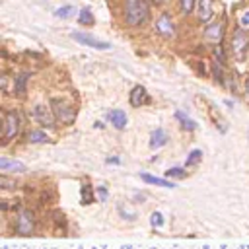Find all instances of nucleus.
Segmentation results:
<instances>
[{
    "label": "nucleus",
    "mask_w": 249,
    "mask_h": 249,
    "mask_svg": "<svg viewBox=\"0 0 249 249\" xmlns=\"http://www.w3.org/2000/svg\"><path fill=\"white\" fill-rule=\"evenodd\" d=\"M51 109H53L56 121H60V123H64V124H70V123H74V119H76V109H74L68 101H64V99L53 97V99H51Z\"/></svg>",
    "instance_id": "f03ea898"
},
{
    "label": "nucleus",
    "mask_w": 249,
    "mask_h": 249,
    "mask_svg": "<svg viewBox=\"0 0 249 249\" xmlns=\"http://www.w3.org/2000/svg\"><path fill=\"white\" fill-rule=\"evenodd\" d=\"M156 31H158V35H161L163 39L175 37V23H173V19H171L169 14H161V16L158 18V21H156Z\"/></svg>",
    "instance_id": "423d86ee"
},
{
    "label": "nucleus",
    "mask_w": 249,
    "mask_h": 249,
    "mask_svg": "<svg viewBox=\"0 0 249 249\" xmlns=\"http://www.w3.org/2000/svg\"><path fill=\"white\" fill-rule=\"evenodd\" d=\"M142 179L150 185H158V187H165V189H173L175 185L167 179H160V177H154V175H148V173H142Z\"/></svg>",
    "instance_id": "2eb2a0df"
},
{
    "label": "nucleus",
    "mask_w": 249,
    "mask_h": 249,
    "mask_svg": "<svg viewBox=\"0 0 249 249\" xmlns=\"http://www.w3.org/2000/svg\"><path fill=\"white\" fill-rule=\"evenodd\" d=\"M222 35H224V21L212 23V25H208V27L204 29V37H206V39H210V41H216V43H220Z\"/></svg>",
    "instance_id": "f8f14e48"
},
{
    "label": "nucleus",
    "mask_w": 249,
    "mask_h": 249,
    "mask_svg": "<svg viewBox=\"0 0 249 249\" xmlns=\"http://www.w3.org/2000/svg\"><path fill=\"white\" fill-rule=\"evenodd\" d=\"M19 124H21L19 113H18L16 109H8V111L4 113V136H2V138H4V144L18 136Z\"/></svg>",
    "instance_id": "7ed1b4c3"
},
{
    "label": "nucleus",
    "mask_w": 249,
    "mask_h": 249,
    "mask_svg": "<svg viewBox=\"0 0 249 249\" xmlns=\"http://www.w3.org/2000/svg\"><path fill=\"white\" fill-rule=\"evenodd\" d=\"M68 14H72V6H62V8H58L54 12L56 18H68Z\"/></svg>",
    "instance_id": "b1692460"
},
{
    "label": "nucleus",
    "mask_w": 249,
    "mask_h": 249,
    "mask_svg": "<svg viewBox=\"0 0 249 249\" xmlns=\"http://www.w3.org/2000/svg\"><path fill=\"white\" fill-rule=\"evenodd\" d=\"M196 16L202 23L210 21L214 16V8H212V0H198L196 2Z\"/></svg>",
    "instance_id": "1a4fd4ad"
},
{
    "label": "nucleus",
    "mask_w": 249,
    "mask_h": 249,
    "mask_svg": "<svg viewBox=\"0 0 249 249\" xmlns=\"http://www.w3.org/2000/svg\"><path fill=\"white\" fill-rule=\"evenodd\" d=\"M152 4H161V0H150Z\"/></svg>",
    "instance_id": "c85d7f7f"
},
{
    "label": "nucleus",
    "mask_w": 249,
    "mask_h": 249,
    "mask_svg": "<svg viewBox=\"0 0 249 249\" xmlns=\"http://www.w3.org/2000/svg\"><path fill=\"white\" fill-rule=\"evenodd\" d=\"M99 196H101V200H105V196H107V193H105V189H99Z\"/></svg>",
    "instance_id": "cd10ccee"
},
{
    "label": "nucleus",
    "mask_w": 249,
    "mask_h": 249,
    "mask_svg": "<svg viewBox=\"0 0 249 249\" xmlns=\"http://www.w3.org/2000/svg\"><path fill=\"white\" fill-rule=\"evenodd\" d=\"M195 2H196V0H181V12H183L185 16H189V14L193 12V8H195Z\"/></svg>",
    "instance_id": "412c9836"
},
{
    "label": "nucleus",
    "mask_w": 249,
    "mask_h": 249,
    "mask_svg": "<svg viewBox=\"0 0 249 249\" xmlns=\"http://www.w3.org/2000/svg\"><path fill=\"white\" fill-rule=\"evenodd\" d=\"M33 117H35V121L41 126H54V121H56L53 109L51 107H45V105H37L33 109Z\"/></svg>",
    "instance_id": "0eeeda50"
},
{
    "label": "nucleus",
    "mask_w": 249,
    "mask_h": 249,
    "mask_svg": "<svg viewBox=\"0 0 249 249\" xmlns=\"http://www.w3.org/2000/svg\"><path fill=\"white\" fill-rule=\"evenodd\" d=\"M167 177H177V179H183V177H187V171H183L181 167H173V169H169V171H167Z\"/></svg>",
    "instance_id": "5701e85b"
},
{
    "label": "nucleus",
    "mask_w": 249,
    "mask_h": 249,
    "mask_svg": "<svg viewBox=\"0 0 249 249\" xmlns=\"http://www.w3.org/2000/svg\"><path fill=\"white\" fill-rule=\"evenodd\" d=\"M25 84H27V74H19L16 78V93H25Z\"/></svg>",
    "instance_id": "a211bd4d"
},
{
    "label": "nucleus",
    "mask_w": 249,
    "mask_h": 249,
    "mask_svg": "<svg viewBox=\"0 0 249 249\" xmlns=\"http://www.w3.org/2000/svg\"><path fill=\"white\" fill-rule=\"evenodd\" d=\"M200 158H202V152H200V150H193V152L189 154V158H187V163H185V165H195V163H198V161H200Z\"/></svg>",
    "instance_id": "aec40b11"
},
{
    "label": "nucleus",
    "mask_w": 249,
    "mask_h": 249,
    "mask_svg": "<svg viewBox=\"0 0 249 249\" xmlns=\"http://www.w3.org/2000/svg\"><path fill=\"white\" fill-rule=\"evenodd\" d=\"M150 19V6L146 0H126L124 2V21L130 27H140Z\"/></svg>",
    "instance_id": "f257e3e1"
},
{
    "label": "nucleus",
    "mask_w": 249,
    "mask_h": 249,
    "mask_svg": "<svg viewBox=\"0 0 249 249\" xmlns=\"http://www.w3.org/2000/svg\"><path fill=\"white\" fill-rule=\"evenodd\" d=\"M70 37H72L74 41H78V43H82V45H86V47H93V49H97V51H107V49H111V43L101 41V39H97V37H91V35H88V33H80V31L76 33V31H72Z\"/></svg>",
    "instance_id": "39448f33"
},
{
    "label": "nucleus",
    "mask_w": 249,
    "mask_h": 249,
    "mask_svg": "<svg viewBox=\"0 0 249 249\" xmlns=\"http://www.w3.org/2000/svg\"><path fill=\"white\" fill-rule=\"evenodd\" d=\"M35 230V218L31 214V210L21 208L16 216V233L18 235H31Z\"/></svg>",
    "instance_id": "20e7f679"
},
{
    "label": "nucleus",
    "mask_w": 249,
    "mask_h": 249,
    "mask_svg": "<svg viewBox=\"0 0 249 249\" xmlns=\"http://www.w3.org/2000/svg\"><path fill=\"white\" fill-rule=\"evenodd\" d=\"M150 222H152V226H161V222H163V220H161V214H160V212H154Z\"/></svg>",
    "instance_id": "bb28decb"
},
{
    "label": "nucleus",
    "mask_w": 249,
    "mask_h": 249,
    "mask_svg": "<svg viewBox=\"0 0 249 249\" xmlns=\"http://www.w3.org/2000/svg\"><path fill=\"white\" fill-rule=\"evenodd\" d=\"M82 202H84V204L93 202V189H91L89 185H84V187H82Z\"/></svg>",
    "instance_id": "6ab92c4d"
},
{
    "label": "nucleus",
    "mask_w": 249,
    "mask_h": 249,
    "mask_svg": "<svg viewBox=\"0 0 249 249\" xmlns=\"http://www.w3.org/2000/svg\"><path fill=\"white\" fill-rule=\"evenodd\" d=\"M247 47H249V37L245 35V31L237 29L233 33V37H231V51H233V54L243 56V53L247 51Z\"/></svg>",
    "instance_id": "6e6552de"
},
{
    "label": "nucleus",
    "mask_w": 249,
    "mask_h": 249,
    "mask_svg": "<svg viewBox=\"0 0 249 249\" xmlns=\"http://www.w3.org/2000/svg\"><path fill=\"white\" fill-rule=\"evenodd\" d=\"M78 23H82V25H93V14H91L88 8L80 10V14H78Z\"/></svg>",
    "instance_id": "f3484780"
},
{
    "label": "nucleus",
    "mask_w": 249,
    "mask_h": 249,
    "mask_svg": "<svg viewBox=\"0 0 249 249\" xmlns=\"http://www.w3.org/2000/svg\"><path fill=\"white\" fill-rule=\"evenodd\" d=\"M167 142V134L163 132V128H156L150 136V148H161Z\"/></svg>",
    "instance_id": "4468645a"
},
{
    "label": "nucleus",
    "mask_w": 249,
    "mask_h": 249,
    "mask_svg": "<svg viewBox=\"0 0 249 249\" xmlns=\"http://www.w3.org/2000/svg\"><path fill=\"white\" fill-rule=\"evenodd\" d=\"M0 185H2L4 189H12V187H14L16 183H14V181H10V179H8L6 175H2V177H0Z\"/></svg>",
    "instance_id": "a878e982"
},
{
    "label": "nucleus",
    "mask_w": 249,
    "mask_h": 249,
    "mask_svg": "<svg viewBox=\"0 0 249 249\" xmlns=\"http://www.w3.org/2000/svg\"><path fill=\"white\" fill-rule=\"evenodd\" d=\"M148 101H150V97H148V93H146V88H142V86L132 88V91H130V105H132V107L146 105Z\"/></svg>",
    "instance_id": "9d476101"
},
{
    "label": "nucleus",
    "mask_w": 249,
    "mask_h": 249,
    "mask_svg": "<svg viewBox=\"0 0 249 249\" xmlns=\"http://www.w3.org/2000/svg\"><path fill=\"white\" fill-rule=\"evenodd\" d=\"M107 119L111 121V124H113L115 128H124V124H126V115H124V111H121V109L109 111Z\"/></svg>",
    "instance_id": "ddd939ff"
},
{
    "label": "nucleus",
    "mask_w": 249,
    "mask_h": 249,
    "mask_svg": "<svg viewBox=\"0 0 249 249\" xmlns=\"http://www.w3.org/2000/svg\"><path fill=\"white\" fill-rule=\"evenodd\" d=\"M177 119H181L183 121V128H189V130H193L196 124H195V121H191V119H187L183 113H177Z\"/></svg>",
    "instance_id": "4be33fe9"
},
{
    "label": "nucleus",
    "mask_w": 249,
    "mask_h": 249,
    "mask_svg": "<svg viewBox=\"0 0 249 249\" xmlns=\"http://www.w3.org/2000/svg\"><path fill=\"white\" fill-rule=\"evenodd\" d=\"M0 169L4 173H23L25 165L18 160H8V158H0Z\"/></svg>",
    "instance_id": "9b49d317"
},
{
    "label": "nucleus",
    "mask_w": 249,
    "mask_h": 249,
    "mask_svg": "<svg viewBox=\"0 0 249 249\" xmlns=\"http://www.w3.org/2000/svg\"><path fill=\"white\" fill-rule=\"evenodd\" d=\"M239 23H241V27L249 29V10L241 12V16H239Z\"/></svg>",
    "instance_id": "393cba45"
},
{
    "label": "nucleus",
    "mask_w": 249,
    "mask_h": 249,
    "mask_svg": "<svg viewBox=\"0 0 249 249\" xmlns=\"http://www.w3.org/2000/svg\"><path fill=\"white\" fill-rule=\"evenodd\" d=\"M27 142H31V144H41V142H49V136H47L45 132H41V130H31V132L27 134Z\"/></svg>",
    "instance_id": "dca6fc26"
}]
</instances>
